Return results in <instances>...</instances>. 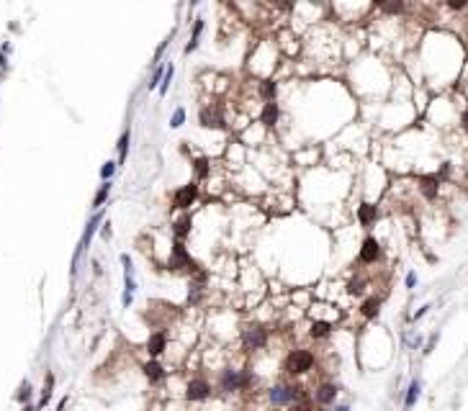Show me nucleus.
Here are the masks:
<instances>
[{"instance_id": "obj_1", "label": "nucleus", "mask_w": 468, "mask_h": 411, "mask_svg": "<svg viewBox=\"0 0 468 411\" xmlns=\"http://www.w3.org/2000/svg\"><path fill=\"white\" fill-rule=\"evenodd\" d=\"M167 267L172 270V272H198L196 270V262L191 259V254H188V249L183 247V242H175L172 244V252H170V262H167Z\"/></svg>"}, {"instance_id": "obj_2", "label": "nucleus", "mask_w": 468, "mask_h": 411, "mask_svg": "<svg viewBox=\"0 0 468 411\" xmlns=\"http://www.w3.org/2000/svg\"><path fill=\"white\" fill-rule=\"evenodd\" d=\"M267 398H270L273 406H291L299 398H304V391L299 385H273L267 391Z\"/></svg>"}, {"instance_id": "obj_3", "label": "nucleus", "mask_w": 468, "mask_h": 411, "mask_svg": "<svg viewBox=\"0 0 468 411\" xmlns=\"http://www.w3.org/2000/svg\"><path fill=\"white\" fill-rule=\"evenodd\" d=\"M283 367H286V373H291V375H301V373H306V370L314 367V355H311L309 350H294L291 355L286 357Z\"/></svg>"}, {"instance_id": "obj_4", "label": "nucleus", "mask_w": 468, "mask_h": 411, "mask_svg": "<svg viewBox=\"0 0 468 411\" xmlns=\"http://www.w3.org/2000/svg\"><path fill=\"white\" fill-rule=\"evenodd\" d=\"M198 123L206 126V128H224V113H221V105H204L198 111Z\"/></svg>"}, {"instance_id": "obj_5", "label": "nucleus", "mask_w": 468, "mask_h": 411, "mask_svg": "<svg viewBox=\"0 0 468 411\" xmlns=\"http://www.w3.org/2000/svg\"><path fill=\"white\" fill-rule=\"evenodd\" d=\"M265 342H267V329L265 327H250L242 334V344H244V350H250V352L262 350Z\"/></svg>"}, {"instance_id": "obj_6", "label": "nucleus", "mask_w": 468, "mask_h": 411, "mask_svg": "<svg viewBox=\"0 0 468 411\" xmlns=\"http://www.w3.org/2000/svg\"><path fill=\"white\" fill-rule=\"evenodd\" d=\"M196 198H198V185L191 183V185H183L180 190L172 193V206L175 208H188V206H193Z\"/></svg>"}, {"instance_id": "obj_7", "label": "nucleus", "mask_w": 468, "mask_h": 411, "mask_svg": "<svg viewBox=\"0 0 468 411\" xmlns=\"http://www.w3.org/2000/svg\"><path fill=\"white\" fill-rule=\"evenodd\" d=\"M121 262H124V283H126V291H124V306L131 304V296L137 291V283H134V267H131V257L129 254H121Z\"/></svg>"}, {"instance_id": "obj_8", "label": "nucleus", "mask_w": 468, "mask_h": 411, "mask_svg": "<svg viewBox=\"0 0 468 411\" xmlns=\"http://www.w3.org/2000/svg\"><path fill=\"white\" fill-rule=\"evenodd\" d=\"M209 393H211V385L206 383V380H191L188 383V391H185V398L188 401H204V398H209Z\"/></svg>"}, {"instance_id": "obj_9", "label": "nucleus", "mask_w": 468, "mask_h": 411, "mask_svg": "<svg viewBox=\"0 0 468 411\" xmlns=\"http://www.w3.org/2000/svg\"><path fill=\"white\" fill-rule=\"evenodd\" d=\"M219 385H221V391H224V393L239 391V373L232 370V367H224V370H221V375H219Z\"/></svg>"}, {"instance_id": "obj_10", "label": "nucleus", "mask_w": 468, "mask_h": 411, "mask_svg": "<svg viewBox=\"0 0 468 411\" xmlns=\"http://www.w3.org/2000/svg\"><path fill=\"white\" fill-rule=\"evenodd\" d=\"M101 219H103V213H96L90 221H87V226H85V234H82V239H80V247H77V252H75V259L82 254V249L90 244V239H93V234H96V229H98V224H101Z\"/></svg>"}, {"instance_id": "obj_11", "label": "nucleus", "mask_w": 468, "mask_h": 411, "mask_svg": "<svg viewBox=\"0 0 468 411\" xmlns=\"http://www.w3.org/2000/svg\"><path fill=\"white\" fill-rule=\"evenodd\" d=\"M378 257H381V247H378V242L373 239V236H365V242L360 247V259L363 262H376Z\"/></svg>"}, {"instance_id": "obj_12", "label": "nucleus", "mask_w": 468, "mask_h": 411, "mask_svg": "<svg viewBox=\"0 0 468 411\" xmlns=\"http://www.w3.org/2000/svg\"><path fill=\"white\" fill-rule=\"evenodd\" d=\"M314 398H317L319 406H329L334 398H337V385H332V383H322V385L317 388Z\"/></svg>"}, {"instance_id": "obj_13", "label": "nucleus", "mask_w": 468, "mask_h": 411, "mask_svg": "<svg viewBox=\"0 0 468 411\" xmlns=\"http://www.w3.org/2000/svg\"><path fill=\"white\" fill-rule=\"evenodd\" d=\"M278 116H280V108H278V103H275V100L262 105V113H260V118H262V123H265V126H275V123H278Z\"/></svg>"}, {"instance_id": "obj_14", "label": "nucleus", "mask_w": 468, "mask_h": 411, "mask_svg": "<svg viewBox=\"0 0 468 411\" xmlns=\"http://www.w3.org/2000/svg\"><path fill=\"white\" fill-rule=\"evenodd\" d=\"M376 219H378V208H376V206L363 203V206L358 208V221H360L363 226H373V224H376Z\"/></svg>"}, {"instance_id": "obj_15", "label": "nucleus", "mask_w": 468, "mask_h": 411, "mask_svg": "<svg viewBox=\"0 0 468 411\" xmlns=\"http://www.w3.org/2000/svg\"><path fill=\"white\" fill-rule=\"evenodd\" d=\"M165 344H167L165 334H162V332H154V334L149 337V342H147V350H149V355H152V357H157V355H162V352H165Z\"/></svg>"}, {"instance_id": "obj_16", "label": "nucleus", "mask_w": 468, "mask_h": 411, "mask_svg": "<svg viewBox=\"0 0 468 411\" xmlns=\"http://www.w3.org/2000/svg\"><path fill=\"white\" fill-rule=\"evenodd\" d=\"M378 306H381V298H378V296H370V298H365V301H363L360 314H363L365 319H373V316L378 314Z\"/></svg>"}, {"instance_id": "obj_17", "label": "nucleus", "mask_w": 468, "mask_h": 411, "mask_svg": "<svg viewBox=\"0 0 468 411\" xmlns=\"http://www.w3.org/2000/svg\"><path fill=\"white\" fill-rule=\"evenodd\" d=\"M257 93H260V98L265 103H273V98H275V82L273 80H262L257 85Z\"/></svg>"}, {"instance_id": "obj_18", "label": "nucleus", "mask_w": 468, "mask_h": 411, "mask_svg": "<svg viewBox=\"0 0 468 411\" xmlns=\"http://www.w3.org/2000/svg\"><path fill=\"white\" fill-rule=\"evenodd\" d=\"M144 375H147L152 383H157V380H162L165 370H162V365H160L157 360H152V362H147V365H144Z\"/></svg>"}, {"instance_id": "obj_19", "label": "nucleus", "mask_w": 468, "mask_h": 411, "mask_svg": "<svg viewBox=\"0 0 468 411\" xmlns=\"http://www.w3.org/2000/svg\"><path fill=\"white\" fill-rule=\"evenodd\" d=\"M419 190L425 198H435L437 196V178H422L419 180Z\"/></svg>"}, {"instance_id": "obj_20", "label": "nucleus", "mask_w": 468, "mask_h": 411, "mask_svg": "<svg viewBox=\"0 0 468 411\" xmlns=\"http://www.w3.org/2000/svg\"><path fill=\"white\" fill-rule=\"evenodd\" d=\"M332 334V324L329 321H314L311 324V337L314 339H327Z\"/></svg>"}, {"instance_id": "obj_21", "label": "nucleus", "mask_w": 468, "mask_h": 411, "mask_svg": "<svg viewBox=\"0 0 468 411\" xmlns=\"http://www.w3.org/2000/svg\"><path fill=\"white\" fill-rule=\"evenodd\" d=\"M191 231V216H180V219H175V236L177 239H183V236Z\"/></svg>"}, {"instance_id": "obj_22", "label": "nucleus", "mask_w": 468, "mask_h": 411, "mask_svg": "<svg viewBox=\"0 0 468 411\" xmlns=\"http://www.w3.org/2000/svg\"><path fill=\"white\" fill-rule=\"evenodd\" d=\"M201 31H204V21H196V24H193V31H191V41H188V47H185L188 54L198 47V36H201Z\"/></svg>"}, {"instance_id": "obj_23", "label": "nucleus", "mask_w": 468, "mask_h": 411, "mask_svg": "<svg viewBox=\"0 0 468 411\" xmlns=\"http://www.w3.org/2000/svg\"><path fill=\"white\" fill-rule=\"evenodd\" d=\"M129 142H131V131H129V128H126V131L121 134V139H119V165L126 160V152H129Z\"/></svg>"}, {"instance_id": "obj_24", "label": "nucleus", "mask_w": 468, "mask_h": 411, "mask_svg": "<svg viewBox=\"0 0 468 411\" xmlns=\"http://www.w3.org/2000/svg\"><path fill=\"white\" fill-rule=\"evenodd\" d=\"M193 170H196L198 178H206L209 175V160L206 157H196L193 160Z\"/></svg>"}, {"instance_id": "obj_25", "label": "nucleus", "mask_w": 468, "mask_h": 411, "mask_svg": "<svg viewBox=\"0 0 468 411\" xmlns=\"http://www.w3.org/2000/svg\"><path fill=\"white\" fill-rule=\"evenodd\" d=\"M108 193H111V180H108V183H103V185H101V190L96 193V198H93V206H96V208L106 203V198H108Z\"/></svg>"}, {"instance_id": "obj_26", "label": "nucleus", "mask_w": 468, "mask_h": 411, "mask_svg": "<svg viewBox=\"0 0 468 411\" xmlns=\"http://www.w3.org/2000/svg\"><path fill=\"white\" fill-rule=\"evenodd\" d=\"M419 398V380H412V385H409V391H407V398H404V403L407 406H414V401Z\"/></svg>"}, {"instance_id": "obj_27", "label": "nucleus", "mask_w": 468, "mask_h": 411, "mask_svg": "<svg viewBox=\"0 0 468 411\" xmlns=\"http://www.w3.org/2000/svg\"><path fill=\"white\" fill-rule=\"evenodd\" d=\"M165 72H167V67H162V64H160V67L152 72V80H149V90H154V88H157V85H160V82L165 80Z\"/></svg>"}, {"instance_id": "obj_28", "label": "nucleus", "mask_w": 468, "mask_h": 411, "mask_svg": "<svg viewBox=\"0 0 468 411\" xmlns=\"http://www.w3.org/2000/svg\"><path fill=\"white\" fill-rule=\"evenodd\" d=\"M252 385H255V375L247 373V370H242L239 373V391H247V388H252Z\"/></svg>"}, {"instance_id": "obj_29", "label": "nucleus", "mask_w": 468, "mask_h": 411, "mask_svg": "<svg viewBox=\"0 0 468 411\" xmlns=\"http://www.w3.org/2000/svg\"><path fill=\"white\" fill-rule=\"evenodd\" d=\"M183 123H185V108H175V113L170 118V126L177 128V126H183Z\"/></svg>"}, {"instance_id": "obj_30", "label": "nucleus", "mask_w": 468, "mask_h": 411, "mask_svg": "<svg viewBox=\"0 0 468 411\" xmlns=\"http://www.w3.org/2000/svg\"><path fill=\"white\" fill-rule=\"evenodd\" d=\"M172 75H175V70H172V64H167V72H165V80H162V85H160V95H167V90H170V82H172Z\"/></svg>"}, {"instance_id": "obj_31", "label": "nucleus", "mask_w": 468, "mask_h": 411, "mask_svg": "<svg viewBox=\"0 0 468 411\" xmlns=\"http://www.w3.org/2000/svg\"><path fill=\"white\" fill-rule=\"evenodd\" d=\"M116 167H119L116 162H106V165L101 167V178H103V180L108 183L111 178H114V172H116Z\"/></svg>"}, {"instance_id": "obj_32", "label": "nucleus", "mask_w": 468, "mask_h": 411, "mask_svg": "<svg viewBox=\"0 0 468 411\" xmlns=\"http://www.w3.org/2000/svg\"><path fill=\"white\" fill-rule=\"evenodd\" d=\"M363 291H365V283H363L360 278H358V280H352V283H350V293H352V296H360Z\"/></svg>"}, {"instance_id": "obj_33", "label": "nucleus", "mask_w": 468, "mask_h": 411, "mask_svg": "<svg viewBox=\"0 0 468 411\" xmlns=\"http://www.w3.org/2000/svg\"><path fill=\"white\" fill-rule=\"evenodd\" d=\"M381 8L386 13H399V11H404V3H381Z\"/></svg>"}, {"instance_id": "obj_34", "label": "nucleus", "mask_w": 468, "mask_h": 411, "mask_svg": "<svg viewBox=\"0 0 468 411\" xmlns=\"http://www.w3.org/2000/svg\"><path fill=\"white\" fill-rule=\"evenodd\" d=\"M29 396H31V385L29 383H24V385H21V391H18V401H29Z\"/></svg>"}, {"instance_id": "obj_35", "label": "nucleus", "mask_w": 468, "mask_h": 411, "mask_svg": "<svg viewBox=\"0 0 468 411\" xmlns=\"http://www.w3.org/2000/svg\"><path fill=\"white\" fill-rule=\"evenodd\" d=\"M417 286V272H407V288H414Z\"/></svg>"}, {"instance_id": "obj_36", "label": "nucleus", "mask_w": 468, "mask_h": 411, "mask_svg": "<svg viewBox=\"0 0 468 411\" xmlns=\"http://www.w3.org/2000/svg\"><path fill=\"white\" fill-rule=\"evenodd\" d=\"M463 126H465V128H468V111H465V113H463Z\"/></svg>"}, {"instance_id": "obj_37", "label": "nucleus", "mask_w": 468, "mask_h": 411, "mask_svg": "<svg viewBox=\"0 0 468 411\" xmlns=\"http://www.w3.org/2000/svg\"><path fill=\"white\" fill-rule=\"evenodd\" d=\"M24 411H34V408H31V406H26V408H24Z\"/></svg>"}]
</instances>
